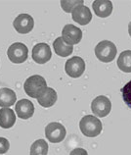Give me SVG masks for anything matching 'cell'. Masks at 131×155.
Wrapping results in <instances>:
<instances>
[{"label": "cell", "mask_w": 131, "mask_h": 155, "mask_svg": "<svg viewBox=\"0 0 131 155\" xmlns=\"http://www.w3.org/2000/svg\"><path fill=\"white\" fill-rule=\"evenodd\" d=\"M121 93L124 103L131 109V81L121 88Z\"/></svg>", "instance_id": "obj_20"}, {"label": "cell", "mask_w": 131, "mask_h": 155, "mask_svg": "<svg viewBox=\"0 0 131 155\" xmlns=\"http://www.w3.org/2000/svg\"><path fill=\"white\" fill-rule=\"evenodd\" d=\"M16 112L19 118L24 120L30 119L34 113V105L28 99H21L16 104Z\"/></svg>", "instance_id": "obj_12"}, {"label": "cell", "mask_w": 131, "mask_h": 155, "mask_svg": "<svg viewBox=\"0 0 131 155\" xmlns=\"http://www.w3.org/2000/svg\"><path fill=\"white\" fill-rule=\"evenodd\" d=\"M52 52L46 43H37L32 48V59L37 64H45L51 59Z\"/></svg>", "instance_id": "obj_10"}, {"label": "cell", "mask_w": 131, "mask_h": 155, "mask_svg": "<svg viewBox=\"0 0 131 155\" xmlns=\"http://www.w3.org/2000/svg\"><path fill=\"white\" fill-rule=\"evenodd\" d=\"M93 10L100 18H107L113 12V3L110 0H96L93 2Z\"/></svg>", "instance_id": "obj_13"}, {"label": "cell", "mask_w": 131, "mask_h": 155, "mask_svg": "<svg viewBox=\"0 0 131 155\" xmlns=\"http://www.w3.org/2000/svg\"><path fill=\"white\" fill-rule=\"evenodd\" d=\"M10 148L9 140L5 137H0V154L6 153Z\"/></svg>", "instance_id": "obj_22"}, {"label": "cell", "mask_w": 131, "mask_h": 155, "mask_svg": "<svg viewBox=\"0 0 131 155\" xmlns=\"http://www.w3.org/2000/svg\"><path fill=\"white\" fill-rule=\"evenodd\" d=\"M16 123V115L14 111L9 108L0 109V127L10 129Z\"/></svg>", "instance_id": "obj_16"}, {"label": "cell", "mask_w": 131, "mask_h": 155, "mask_svg": "<svg viewBox=\"0 0 131 155\" xmlns=\"http://www.w3.org/2000/svg\"><path fill=\"white\" fill-rule=\"evenodd\" d=\"M67 130L62 124L58 122H52L45 128V136L52 143H58L65 140Z\"/></svg>", "instance_id": "obj_5"}, {"label": "cell", "mask_w": 131, "mask_h": 155, "mask_svg": "<svg viewBox=\"0 0 131 155\" xmlns=\"http://www.w3.org/2000/svg\"><path fill=\"white\" fill-rule=\"evenodd\" d=\"M117 67L124 73H131V50L120 53L117 59Z\"/></svg>", "instance_id": "obj_18"}, {"label": "cell", "mask_w": 131, "mask_h": 155, "mask_svg": "<svg viewBox=\"0 0 131 155\" xmlns=\"http://www.w3.org/2000/svg\"><path fill=\"white\" fill-rule=\"evenodd\" d=\"M66 73L73 79L79 78L85 71V62L84 60L78 56H73L69 59L65 65Z\"/></svg>", "instance_id": "obj_6"}, {"label": "cell", "mask_w": 131, "mask_h": 155, "mask_svg": "<svg viewBox=\"0 0 131 155\" xmlns=\"http://www.w3.org/2000/svg\"><path fill=\"white\" fill-rule=\"evenodd\" d=\"M110 109H112V102L105 95L97 96L91 103V110L93 114L97 117H106L108 116Z\"/></svg>", "instance_id": "obj_7"}, {"label": "cell", "mask_w": 131, "mask_h": 155, "mask_svg": "<svg viewBox=\"0 0 131 155\" xmlns=\"http://www.w3.org/2000/svg\"><path fill=\"white\" fill-rule=\"evenodd\" d=\"M69 155H88V153L85 149L77 147V148H75L73 150H72Z\"/></svg>", "instance_id": "obj_23"}, {"label": "cell", "mask_w": 131, "mask_h": 155, "mask_svg": "<svg viewBox=\"0 0 131 155\" xmlns=\"http://www.w3.org/2000/svg\"><path fill=\"white\" fill-rule=\"evenodd\" d=\"M128 32H129V35L131 38V22L129 23V25H128Z\"/></svg>", "instance_id": "obj_24"}, {"label": "cell", "mask_w": 131, "mask_h": 155, "mask_svg": "<svg viewBox=\"0 0 131 155\" xmlns=\"http://www.w3.org/2000/svg\"><path fill=\"white\" fill-rule=\"evenodd\" d=\"M79 129L85 137H95L101 134L103 126L102 122L96 116L86 115L80 120Z\"/></svg>", "instance_id": "obj_1"}, {"label": "cell", "mask_w": 131, "mask_h": 155, "mask_svg": "<svg viewBox=\"0 0 131 155\" xmlns=\"http://www.w3.org/2000/svg\"><path fill=\"white\" fill-rule=\"evenodd\" d=\"M72 18L75 23L81 26H85L91 22L92 14L88 7L85 5H78L72 10Z\"/></svg>", "instance_id": "obj_11"}, {"label": "cell", "mask_w": 131, "mask_h": 155, "mask_svg": "<svg viewBox=\"0 0 131 155\" xmlns=\"http://www.w3.org/2000/svg\"><path fill=\"white\" fill-rule=\"evenodd\" d=\"M53 47L57 55L61 57H67L69 56L73 51V46L66 43L62 38H58L53 42Z\"/></svg>", "instance_id": "obj_17"}, {"label": "cell", "mask_w": 131, "mask_h": 155, "mask_svg": "<svg viewBox=\"0 0 131 155\" xmlns=\"http://www.w3.org/2000/svg\"><path fill=\"white\" fill-rule=\"evenodd\" d=\"M8 58L14 64H21L24 63L27 59L28 49L24 43L15 42L8 48L7 50Z\"/></svg>", "instance_id": "obj_4"}, {"label": "cell", "mask_w": 131, "mask_h": 155, "mask_svg": "<svg viewBox=\"0 0 131 155\" xmlns=\"http://www.w3.org/2000/svg\"><path fill=\"white\" fill-rule=\"evenodd\" d=\"M48 148V143L44 140H37L30 146V155H47Z\"/></svg>", "instance_id": "obj_19"}, {"label": "cell", "mask_w": 131, "mask_h": 155, "mask_svg": "<svg viewBox=\"0 0 131 155\" xmlns=\"http://www.w3.org/2000/svg\"><path fill=\"white\" fill-rule=\"evenodd\" d=\"M17 101V96L14 91L8 87L0 88V107L9 108Z\"/></svg>", "instance_id": "obj_15"}, {"label": "cell", "mask_w": 131, "mask_h": 155, "mask_svg": "<svg viewBox=\"0 0 131 155\" xmlns=\"http://www.w3.org/2000/svg\"><path fill=\"white\" fill-rule=\"evenodd\" d=\"M84 1L83 0H75V1H61V6H62L63 10L66 11L67 13L72 12L76 6L78 5H83Z\"/></svg>", "instance_id": "obj_21"}, {"label": "cell", "mask_w": 131, "mask_h": 155, "mask_svg": "<svg viewBox=\"0 0 131 155\" xmlns=\"http://www.w3.org/2000/svg\"><path fill=\"white\" fill-rule=\"evenodd\" d=\"M24 91L27 94L32 98H38L39 95L45 91L47 88L46 81L43 77L39 75H34L27 78L24 84Z\"/></svg>", "instance_id": "obj_2"}, {"label": "cell", "mask_w": 131, "mask_h": 155, "mask_svg": "<svg viewBox=\"0 0 131 155\" xmlns=\"http://www.w3.org/2000/svg\"><path fill=\"white\" fill-rule=\"evenodd\" d=\"M117 46L110 40H103L99 42L95 47V55L101 62L110 63L117 56Z\"/></svg>", "instance_id": "obj_3"}, {"label": "cell", "mask_w": 131, "mask_h": 155, "mask_svg": "<svg viewBox=\"0 0 131 155\" xmlns=\"http://www.w3.org/2000/svg\"><path fill=\"white\" fill-rule=\"evenodd\" d=\"M62 38L66 43L69 44V45L77 44L80 42L81 38H82V31L79 28L69 24L63 28Z\"/></svg>", "instance_id": "obj_8"}, {"label": "cell", "mask_w": 131, "mask_h": 155, "mask_svg": "<svg viewBox=\"0 0 131 155\" xmlns=\"http://www.w3.org/2000/svg\"><path fill=\"white\" fill-rule=\"evenodd\" d=\"M57 98H58V95H57V92L55 91V89H53L51 87H47L45 89V91L39 95L37 101L39 105H41L42 107L48 108L56 103Z\"/></svg>", "instance_id": "obj_14"}, {"label": "cell", "mask_w": 131, "mask_h": 155, "mask_svg": "<svg viewBox=\"0 0 131 155\" xmlns=\"http://www.w3.org/2000/svg\"><path fill=\"white\" fill-rule=\"evenodd\" d=\"M13 26L19 34L26 35L30 32L34 27V18L28 14H21L14 20Z\"/></svg>", "instance_id": "obj_9"}]
</instances>
